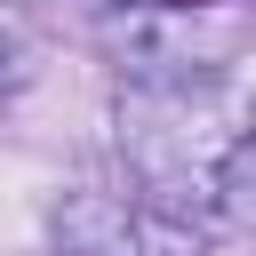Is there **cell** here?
<instances>
[{
  "label": "cell",
  "mask_w": 256,
  "mask_h": 256,
  "mask_svg": "<svg viewBox=\"0 0 256 256\" xmlns=\"http://www.w3.org/2000/svg\"><path fill=\"white\" fill-rule=\"evenodd\" d=\"M136 200L176 224L256 232V104L216 72H160L112 104Z\"/></svg>",
  "instance_id": "obj_1"
},
{
  "label": "cell",
  "mask_w": 256,
  "mask_h": 256,
  "mask_svg": "<svg viewBox=\"0 0 256 256\" xmlns=\"http://www.w3.org/2000/svg\"><path fill=\"white\" fill-rule=\"evenodd\" d=\"M56 240L72 256H208V240L192 224L160 216L152 200H96V192L56 208Z\"/></svg>",
  "instance_id": "obj_2"
},
{
  "label": "cell",
  "mask_w": 256,
  "mask_h": 256,
  "mask_svg": "<svg viewBox=\"0 0 256 256\" xmlns=\"http://www.w3.org/2000/svg\"><path fill=\"white\" fill-rule=\"evenodd\" d=\"M32 56H40V48H32V40H24V32L0 16V96H16V88L32 80Z\"/></svg>",
  "instance_id": "obj_3"
}]
</instances>
